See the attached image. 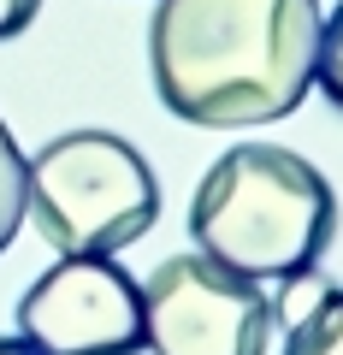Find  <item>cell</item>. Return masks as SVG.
Returning a JSON list of instances; mask_svg holds the SVG:
<instances>
[{"label": "cell", "mask_w": 343, "mask_h": 355, "mask_svg": "<svg viewBox=\"0 0 343 355\" xmlns=\"http://www.w3.org/2000/svg\"><path fill=\"white\" fill-rule=\"evenodd\" d=\"M319 0H160L148 65L184 125L249 130L290 119L319 71Z\"/></svg>", "instance_id": "cell-1"}, {"label": "cell", "mask_w": 343, "mask_h": 355, "mask_svg": "<svg viewBox=\"0 0 343 355\" xmlns=\"http://www.w3.org/2000/svg\"><path fill=\"white\" fill-rule=\"evenodd\" d=\"M331 231L337 196L326 172L272 142H243L219 154L190 202V237L202 243V254L243 279L314 272V261L331 249Z\"/></svg>", "instance_id": "cell-2"}, {"label": "cell", "mask_w": 343, "mask_h": 355, "mask_svg": "<svg viewBox=\"0 0 343 355\" xmlns=\"http://www.w3.org/2000/svg\"><path fill=\"white\" fill-rule=\"evenodd\" d=\"M30 214L53 254H118L160 219V184L125 137L65 130L30 160Z\"/></svg>", "instance_id": "cell-3"}, {"label": "cell", "mask_w": 343, "mask_h": 355, "mask_svg": "<svg viewBox=\"0 0 343 355\" xmlns=\"http://www.w3.org/2000/svg\"><path fill=\"white\" fill-rule=\"evenodd\" d=\"M279 308L261 279L207 254H172L142 284V349L154 355H267Z\"/></svg>", "instance_id": "cell-4"}, {"label": "cell", "mask_w": 343, "mask_h": 355, "mask_svg": "<svg viewBox=\"0 0 343 355\" xmlns=\"http://www.w3.org/2000/svg\"><path fill=\"white\" fill-rule=\"evenodd\" d=\"M18 338L36 355H137L142 284L113 254H60L18 296Z\"/></svg>", "instance_id": "cell-5"}, {"label": "cell", "mask_w": 343, "mask_h": 355, "mask_svg": "<svg viewBox=\"0 0 343 355\" xmlns=\"http://www.w3.org/2000/svg\"><path fill=\"white\" fill-rule=\"evenodd\" d=\"M284 355H343V291L337 284H326V291L308 302V314L290 320Z\"/></svg>", "instance_id": "cell-6"}, {"label": "cell", "mask_w": 343, "mask_h": 355, "mask_svg": "<svg viewBox=\"0 0 343 355\" xmlns=\"http://www.w3.org/2000/svg\"><path fill=\"white\" fill-rule=\"evenodd\" d=\"M24 214H30V160H24V148L12 142L6 119H0V254L12 249Z\"/></svg>", "instance_id": "cell-7"}, {"label": "cell", "mask_w": 343, "mask_h": 355, "mask_svg": "<svg viewBox=\"0 0 343 355\" xmlns=\"http://www.w3.org/2000/svg\"><path fill=\"white\" fill-rule=\"evenodd\" d=\"M314 83L326 89V101L343 113V6L326 18V30H319V71Z\"/></svg>", "instance_id": "cell-8"}, {"label": "cell", "mask_w": 343, "mask_h": 355, "mask_svg": "<svg viewBox=\"0 0 343 355\" xmlns=\"http://www.w3.org/2000/svg\"><path fill=\"white\" fill-rule=\"evenodd\" d=\"M42 12V0H0V42H12L18 30H30Z\"/></svg>", "instance_id": "cell-9"}, {"label": "cell", "mask_w": 343, "mask_h": 355, "mask_svg": "<svg viewBox=\"0 0 343 355\" xmlns=\"http://www.w3.org/2000/svg\"><path fill=\"white\" fill-rule=\"evenodd\" d=\"M0 355H36V349H30L24 338H0Z\"/></svg>", "instance_id": "cell-10"}]
</instances>
